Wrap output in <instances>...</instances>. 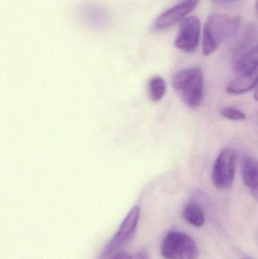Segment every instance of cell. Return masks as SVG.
<instances>
[{
    "label": "cell",
    "instance_id": "cell-10",
    "mask_svg": "<svg viewBox=\"0 0 258 259\" xmlns=\"http://www.w3.org/2000/svg\"><path fill=\"white\" fill-rule=\"evenodd\" d=\"M258 84V69L251 74L238 75L227 87L230 94H243L251 91Z\"/></svg>",
    "mask_w": 258,
    "mask_h": 259
},
{
    "label": "cell",
    "instance_id": "cell-9",
    "mask_svg": "<svg viewBox=\"0 0 258 259\" xmlns=\"http://www.w3.org/2000/svg\"><path fill=\"white\" fill-rule=\"evenodd\" d=\"M242 179L251 193L258 190V161L252 157L243 156L241 161Z\"/></svg>",
    "mask_w": 258,
    "mask_h": 259
},
{
    "label": "cell",
    "instance_id": "cell-16",
    "mask_svg": "<svg viewBox=\"0 0 258 259\" xmlns=\"http://www.w3.org/2000/svg\"><path fill=\"white\" fill-rule=\"evenodd\" d=\"M133 259H148V255L145 252H140L136 254Z\"/></svg>",
    "mask_w": 258,
    "mask_h": 259
},
{
    "label": "cell",
    "instance_id": "cell-18",
    "mask_svg": "<svg viewBox=\"0 0 258 259\" xmlns=\"http://www.w3.org/2000/svg\"><path fill=\"white\" fill-rule=\"evenodd\" d=\"M256 12H257V15L258 17V0L256 2Z\"/></svg>",
    "mask_w": 258,
    "mask_h": 259
},
{
    "label": "cell",
    "instance_id": "cell-8",
    "mask_svg": "<svg viewBox=\"0 0 258 259\" xmlns=\"http://www.w3.org/2000/svg\"><path fill=\"white\" fill-rule=\"evenodd\" d=\"M258 69V45L248 49L238 56L233 70L237 75L251 74Z\"/></svg>",
    "mask_w": 258,
    "mask_h": 259
},
{
    "label": "cell",
    "instance_id": "cell-3",
    "mask_svg": "<svg viewBox=\"0 0 258 259\" xmlns=\"http://www.w3.org/2000/svg\"><path fill=\"white\" fill-rule=\"evenodd\" d=\"M161 253L165 259H196L198 249L190 236L180 231H171L162 241Z\"/></svg>",
    "mask_w": 258,
    "mask_h": 259
},
{
    "label": "cell",
    "instance_id": "cell-1",
    "mask_svg": "<svg viewBox=\"0 0 258 259\" xmlns=\"http://www.w3.org/2000/svg\"><path fill=\"white\" fill-rule=\"evenodd\" d=\"M240 18L224 14L209 15L203 29V54L210 56L221 44L239 33Z\"/></svg>",
    "mask_w": 258,
    "mask_h": 259
},
{
    "label": "cell",
    "instance_id": "cell-11",
    "mask_svg": "<svg viewBox=\"0 0 258 259\" xmlns=\"http://www.w3.org/2000/svg\"><path fill=\"white\" fill-rule=\"evenodd\" d=\"M185 220L195 227H201L204 224L205 218L201 207L195 202L186 204L183 210Z\"/></svg>",
    "mask_w": 258,
    "mask_h": 259
},
{
    "label": "cell",
    "instance_id": "cell-14",
    "mask_svg": "<svg viewBox=\"0 0 258 259\" xmlns=\"http://www.w3.org/2000/svg\"><path fill=\"white\" fill-rule=\"evenodd\" d=\"M112 259H133V257L130 256L127 252H121L114 255Z\"/></svg>",
    "mask_w": 258,
    "mask_h": 259
},
{
    "label": "cell",
    "instance_id": "cell-19",
    "mask_svg": "<svg viewBox=\"0 0 258 259\" xmlns=\"http://www.w3.org/2000/svg\"><path fill=\"white\" fill-rule=\"evenodd\" d=\"M246 259H253V258H247Z\"/></svg>",
    "mask_w": 258,
    "mask_h": 259
},
{
    "label": "cell",
    "instance_id": "cell-13",
    "mask_svg": "<svg viewBox=\"0 0 258 259\" xmlns=\"http://www.w3.org/2000/svg\"><path fill=\"white\" fill-rule=\"evenodd\" d=\"M221 115L231 121H243L246 118V116L242 111L232 107L223 108L221 110Z\"/></svg>",
    "mask_w": 258,
    "mask_h": 259
},
{
    "label": "cell",
    "instance_id": "cell-7",
    "mask_svg": "<svg viewBox=\"0 0 258 259\" xmlns=\"http://www.w3.org/2000/svg\"><path fill=\"white\" fill-rule=\"evenodd\" d=\"M199 0H185L159 15L154 22L156 28L166 29L182 21L198 6Z\"/></svg>",
    "mask_w": 258,
    "mask_h": 259
},
{
    "label": "cell",
    "instance_id": "cell-15",
    "mask_svg": "<svg viewBox=\"0 0 258 259\" xmlns=\"http://www.w3.org/2000/svg\"><path fill=\"white\" fill-rule=\"evenodd\" d=\"M214 3L218 5H222V6H226V5H230L234 3L237 0H212Z\"/></svg>",
    "mask_w": 258,
    "mask_h": 259
},
{
    "label": "cell",
    "instance_id": "cell-12",
    "mask_svg": "<svg viewBox=\"0 0 258 259\" xmlns=\"http://www.w3.org/2000/svg\"><path fill=\"white\" fill-rule=\"evenodd\" d=\"M148 97L151 101L162 100L166 92V83L160 76H154L149 80L148 87Z\"/></svg>",
    "mask_w": 258,
    "mask_h": 259
},
{
    "label": "cell",
    "instance_id": "cell-5",
    "mask_svg": "<svg viewBox=\"0 0 258 259\" xmlns=\"http://www.w3.org/2000/svg\"><path fill=\"white\" fill-rule=\"evenodd\" d=\"M140 217V208L135 205L131 208L125 219L121 222L118 231L112 240L108 243L101 255V259H106L112 255V252L119 249L128 242L134 235Z\"/></svg>",
    "mask_w": 258,
    "mask_h": 259
},
{
    "label": "cell",
    "instance_id": "cell-4",
    "mask_svg": "<svg viewBox=\"0 0 258 259\" xmlns=\"http://www.w3.org/2000/svg\"><path fill=\"white\" fill-rule=\"evenodd\" d=\"M236 154L233 149H224L220 152L214 164L212 180L219 190L231 188L236 169Z\"/></svg>",
    "mask_w": 258,
    "mask_h": 259
},
{
    "label": "cell",
    "instance_id": "cell-17",
    "mask_svg": "<svg viewBox=\"0 0 258 259\" xmlns=\"http://www.w3.org/2000/svg\"><path fill=\"white\" fill-rule=\"evenodd\" d=\"M254 100H256V101L258 102V87L257 88V90H256L255 93H254Z\"/></svg>",
    "mask_w": 258,
    "mask_h": 259
},
{
    "label": "cell",
    "instance_id": "cell-2",
    "mask_svg": "<svg viewBox=\"0 0 258 259\" xmlns=\"http://www.w3.org/2000/svg\"><path fill=\"white\" fill-rule=\"evenodd\" d=\"M172 85L179 98L190 109L201 104L204 93V77L198 68H186L174 74Z\"/></svg>",
    "mask_w": 258,
    "mask_h": 259
},
{
    "label": "cell",
    "instance_id": "cell-6",
    "mask_svg": "<svg viewBox=\"0 0 258 259\" xmlns=\"http://www.w3.org/2000/svg\"><path fill=\"white\" fill-rule=\"evenodd\" d=\"M201 28V21L198 17L190 16L185 18L180 22L174 46L185 53H194L199 44Z\"/></svg>",
    "mask_w": 258,
    "mask_h": 259
}]
</instances>
